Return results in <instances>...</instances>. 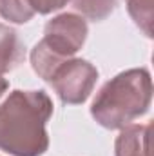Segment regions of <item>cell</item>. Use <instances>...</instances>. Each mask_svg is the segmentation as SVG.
<instances>
[{
    "label": "cell",
    "instance_id": "3",
    "mask_svg": "<svg viewBox=\"0 0 154 156\" xmlns=\"http://www.w3.org/2000/svg\"><path fill=\"white\" fill-rule=\"evenodd\" d=\"M87 38V22L75 13H64L49 20L44 38L31 51V66L45 82L54 69L78 53Z\"/></svg>",
    "mask_w": 154,
    "mask_h": 156
},
{
    "label": "cell",
    "instance_id": "5",
    "mask_svg": "<svg viewBox=\"0 0 154 156\" xmlns=\"http://www.w3.org/2000/svg\"><path fill=\"white\" fill-rule=\"evenodd\" d=\"M152 123H129L116 138V156H152L151 153Z\"/></svg>",
    "mask_w": 154,
    "mask_h": 156
},
{
    "label": "cell",
    "instance_id": "2",
    "mask_svg": "<svg viewBox=\"0 0 154 156\" xmlns=\"http://www.w3.org/2000/svg\"><path fill=\"white\" fill-rule=\"evenodd\" d=\"M152 100V82L147 69H129L109 80L96 94L91 115L105 129H123L143 116Z\"/></svg>",
    "mask_w": 154,
    "mask_h": 156
},
{
    "label": "cell",
    "instance_id": "10",
    "mask_svg": "<svg viewBox=\"0 0 154 156\" xmlns=\"http://www.w3.org/2000/svg\"><path fill=\"white\" fill-rule=\"evenodd\" d=\"M69 0H26V4L40 15H47V13H53V11H58L62 9Z\"/></svg>",
    "mask_w": 154,
    "mask_h": 156
},
{
    "label": "cell",
    "instance_id": "11",
    "mask_svg": "<svg viewBox=\"0 0 154 156\" xmlns=\"http://www.w3.org/2000/svg\"><path fill=\"white\" fill-rule=\"evenodd\" d=\"M7 91V82H5V78L4 75H0V98L4 96V93Z\"/></svg>",
    "mask_w": 154,
    "mask_h": 156
},
{
    "label": "cell",
    "instance_id": "7",
    "mask_svg": "<svg viewBox=\"0 0 154 156\" xmlns=\"http://www.w3.org/2000/svg\"><path fill=\"white\" fill-rule=\"evenodd\" d=\"M129 15L136 22V26L145 33V37H152V2L154 0H125Z\"/></svg>",
    "mask_w": 154,
    "mask_h": 156
},
{
    "label": "cell",
    "instance_id": "9",
    "mask_svg": "<svg viewBox=\"0 0 154 156\" xmlns=\"http://www.w3.org/2000/svg\"><path fill=\"white\" fill-rule=\"evenodd\" d=\"M0 15L13 24H26L33 18L35 11L26 0H0Z\"/></svg>",
    "mask_w": 154,
    "mask_h": 156
},
{
    "label": "cell",
    "instance_id": "4",
    "mask_svg": "<svg viewBox=\"0 0 154 156\" xmlns=\"http://www.w3.org/2000/svg\"><path fill=\"white\" fill-rule=\"evenodd\" d=\"M96 80H98V71L91 62L69 58L54 69V73L47 82L53 85L58 98L64 104L75 105V104H83L91 96Z\"/></svg>",
    "mask_w": 154,
    "mask_h": 156
},
{
    "label": "cell",
    "instance_id": "6",
    "mask_svg": "<svg viewBox=\"0 0 154 156\" xmlns=\"http://www.w3.org/2000/svg\"><path fill=\"white\" fill-rule=\"evenodd\" d=\"M24 60V45L16 33L0 24V75L13 71Z\"/></svg>",
    "mask_w": 154,
    "mask_h": 156
},
{
    "label": "cell",
    "instance_id": "8",
    "mask_svg": "<svg viewBox=\"0 0 154 156\" xmlns=\"http://www.w3.org/2000/svg\"><path fill=\"white\" fill-rule=\"evenodd\" d=\"M116 2L118 0H73V5L85 18L98 22L107 18L114 11Z\"/></svg>",
    "mask_w": 154,
    "mask_h": 156
},
{
    "label": "cell",
    "instance_id": "1",
    "mask_svg": "<svg viewBox=\"0 0 154 156\" xmlns=\"http://www.w3.org/2000/svg\"><path fill=\"white\" fill-rule=\"evenodd\" d=\"M53 102L44 91H13L0 105V151L40 156L49 147L47 120Z\"/></svg>",
    "mask_w": 154,
    "mask_h": 156
}]
</instances>
